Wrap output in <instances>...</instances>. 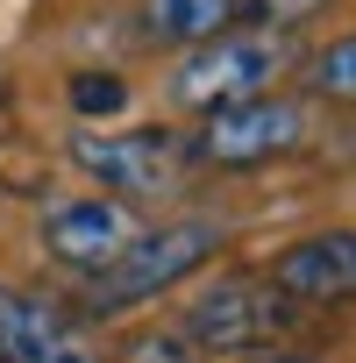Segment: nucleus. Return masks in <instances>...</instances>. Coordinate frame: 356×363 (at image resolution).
I'll use <instances>...</instances> for the list:
<instances>
[{
  "instance_id": "nucleus-1",
  "label": "nucleus",
  "mask_w": 356,
  "mask_h": 363,
  "mask_svg": "<svg viewBox=\"0 0 356 363\" xmlns=\"http://www.w3.org/2000/svg\"><path fill=\"white\" fill-rule=\"evenodd\" d=\"M221 250V228L214 221H171V228H150V235H128L93 278H86V313H128L157 292H171L178 278H193L207 257Z\"/></svg>"
},
{
  "instance_id": "nucleus-2",
  "label": "nucleus",
  "mask_w": 356,
  "mask_h": 363,
  "mask_svg": "<svg viewBox=\"0 0 356 363\" xmlns=\"http://www.w3.org/2000/svg\"><path fill=\"white\" fill-rule=\"evenodd\" d=\"M292 328V299H278V285H257V278H221L214 292H200L186 306V335L193 349H214V356H235V349H264Z\"/></svg>"
},
{
  "instance_id": "nucleus-3",
  "label": "nucleus",
  "mask_w": 356,
  "mask_h": 363,
  "mask_svg": "<svg viewBox=\"0 0 356 363\" xmlns=\"http://www.w3.org/2000/svg\"><path fill=\"white\" fill-rule=\"evenodd\" d=\"M285 36H214L186 57V72H178V100L186 107H235V100H264V86L285 72Z\"/></svg>"
},
{
  "instance_id": "nucleus-4",
  "label": "nucleus",
  "mask_w": 356,
  "mask_h": 363,
  "mask_svg": "<svg viewBox=\"0 0 356 363\" xmlns=\"http://www.w3.org/2000/svg\"><path fill=\"white\" fill-rule=\"evenodd\" d=\"M306 135V114L292 100H235V107H214L193 135V157L200 164H221V171H250V164H271L285 150H299Z\"/></svg>"
},
{
  "instance_id": "nucleus-5",
  "label": "nucleus",
  "mask_w": 356,
  "mask_h": 363,
  "mask_svg": "<svg viewBox=\"0 0 356 363\" xmlns=\"http://www.w3.org/2000/svg\"><path fill=\"white\" fill-rule=\"evenodd\" d=\"M72 157L100 178V186H114L121 200H157L178 186V164H186V150H178L164 128H121V135H100V128H79L72 135Z\"/></svg>"
},
{
  "instance_id": "nucleus-6",
  "label": "nucleus",
  "mask_w": 356,
  "mask_h": 363,
  "mask_svg": "<svg viewBox=\"0 0 356 363\" xmlns=\"http://www.w3.org/2000/svg\"><path fill=\"white\" fill-rule=\"evenodd\" d=\"M0 356L8 363H100L86 328L43 292H0Z\"/></svg>"
},
{
  "instance_id": "nucleus-7",
  "label": "nucleus",
  "mask_w": 356,
  "mask_h": 363,
  "mask_svg": "<svg viewBox=\"0 0 356 363\" xmlns=\"http://www.w3.org/2000/svg\"><path fill=\"white\" fill-rule=\"evenodd\" d=\"M271 285L292 306H349L356 299V228H321L271 264Z\"/></svg>"
},
{
  "instance_id": "nucleus-8",
  "label": "nucleus",
  "mask_w": 356,
  "mask_h": 363,
  "mask_svg": "<svg viewBox=\"0 0 356 363\" xmlns=\"http://www.w3.org/2000/svg\"><path fill=\"white\" fill-rule=\"evenodd\" d=\"M128 235H135V228H128V214H121L114 200H72V207H57V214L43 221V250H50L57 264L86 271V278H93Z\"/></svg>"
},
{
  "instance_id": "nucleus-9",
  "label": "nucleus",
  "mask_w": 356,
  "mask_h": 363,
  "mask_svg": "<svg viewBox=\"0 0 356 363\" xmlns=\"http://www.w3.org/2000/svg\"><path fill=\"white\" fill-rule=\"evenodd\" d=\"M243 15V0H143V29L157 43H214Z\"/></svg>"
},
{
  "instance_id": "nucleus-10",
  "label": "nucleus",
  "mask_w": 356,
  "mask_h": 363,
  "mask_svg": "<svg viewBox=\"0 0 356 363\" xmlns=\"http://www.w3.org/2000/svg\"><path fill=\"white\" fill-rule=\"evenodd\" d=\"M313 93H328V100H356V36H342V43H328L321 57H313Z\"/></svg>"
},
{
  "instance_id": "nucleus-11",
  "label": "nucleus",
  "mask_w": 356,
  "mask_h": 363,
  "mask_svg": "<svg viewBox=\"0 0 356 363\" xmlns=\"http://www.w3.org/2000/svg\"><path fill=\"white\" fill-rule=\"evenodd\" d=\"M72 107L79 114H121L128 107V79L121 72H72Z\"/></svg>"
},
{
  "instance_id": "nucleus-12",
  "label": "nucleus",
  "mask_w": 356,
  "mask_h": 363,
  "mask_svg": "<svg viewBox=\"0 0 356 363\" xmlns=\"http://www.w3.org/2000/svg\"><path fill=\"white\" fill-rule=\"evenodd\" d=\"M121 363H193V342L186 335H135Z\"/></svg>"
},
{
  "instance_id": "nucleus-13",
  "label": "nucleus",
  "mask_w": 356,
  "mask_h": 363,
  "mask_svg": "<svg viewBox=\"0 0 356 363\" xmlns=\"http://www.w3.org/2000/svg\"><path fill=\"white\" fill-rule=\"evenodd\" d=\"M243 363H299V356H243Z\"/></svg>"
},
{
  "instance_id": "nucleus-14",
  "label": "nucleus",
  "mask_w": 356,
  "mask_h": 363,
  "mask_svg": "<svg viewBox=\"0 0 356 363\" xmlns=\"http://www.w3.org/2000/svg\"><path fill=\"white\" fill-rule=\"evenodd\" d=\"M0 363H8V356H0Z\"/></svg>"
}]
</instances>
